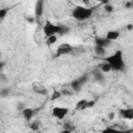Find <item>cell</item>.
Wrapping results in <instances>:
<instances>
[{
	"label": "cell",
	"mask_w": 133,
	"mask_h": 133,
	"mask_svg": "<svg viewBox=\"0 0 133 133\" xmlns=\"http://www.w3.org/2000/svg\"><path fill=\"white\" fill-rule=\"evenodd\" d=\"M44 12V1L43 0H38L35 4V17L37 19H39L42 17Z\"/></svg>",
	"instance_id": "8"
},
{
	"label": "cell",
	"mask_w": 133,
	"mask_h": 133,
	"mask_svg": "<svg viewBox=\"0 0 133 133\" xmlns=\"http://www.w3.org/2000/svg\"><path fill=\"white\" fill-rule=\"evenodd\" d=\"M101 70H102L103 73H109L111 71V68H110V65L107 62H105V63L101 64Z\"/></svg>",
	"instance_id": "17"
},
{
	"label": "cell",
	"mask_w": 133,
	"mask_h": 133,
	"mask_svg": "<svg viewBox=\"0 0 133 133\" xmlns=\"http://www.w3.org/2000/svg\"><path fill=\"white\" fill-rule=\"evenodd\" d=\"M27 21H28L29 23H34V22H35V19L32 18V17H28V18H27Z\"/></svg>",
	"instance_id": "30"
},
{
	"label": "cell",
	"mask_w": 133,
	"mask_h": 133,
	"mask_svg": "<svg viewBox=\"0 0 133 133\" xmlns=\"http://www.w3.org/2000/svg\"><path fill=\"white\" fill-rule=\"evenodd\" d=\"M60 94L63 95V96H73L74 95V91L73 90H70V89H66V88H63V89H61Z\"/></svg>",
	"instance_id": "21"
},
{
	"label": "cell",
	"mask_w": 133,
	"mask_h": 133,
	"mask_svg": "<svg viewBox=\"0 0 133 133\" xmlns=\"http://www.w3.org/2000/svg\"><path fill=\"white\" fill-rule=\"evenodd\" d=\"M118 36H119V32L116 30H110L106 34V38L109 41H114V39L118 38Z\"/></svg>",
	"instance_id": "10"
},
{
	"label": "cell",
	"mask_w": 133,
	"mask_h": 133,
	"mask_svg": "<svg viewBox=\"0 0 133 133\" xmlns=\"http://www.w3.org/2000/svg\"><path fill=\"white\" fill-rule=\"evenodd\" d=\"M60 96H61L60 91L54 90V91H53V94H52V96H51V100H52V101H54V100H57L58 98H60Z\"/></svg>",
	"instance_id": "22"
},
{
	"label": "cell",
	"mask_w": 133,
	"mask_h": 133,
	"mask_svg": "<svg viewBox=\"0 0 133 133\" xmlns=\"http://www.w3.org/2000/svg\"><path fill=\"white\" fill-rule=\"evenodd\" d=\"M86 103H87V100H85V99L78 101L77 104H76V109H77V110H83V109H86Z\"/></svg>",
	"instance_id": "13"
},
{
	"label": "cell",
	"mask_w": 133,
	"mask_h": 133,
	"mask_svg": "<svg viewBox=\"0 0 133 133\" xmlns=\"http://www.w3.org/2000/svg\"><path fill=\"white\" fill-rule=\"evenodd\" d=\"M105 10H106V11H108V12H111V11L113 10V6L107 3V4L105 5Z\"/></svg>",
	"instance_id": "27"
},
{
	"label": "cell",
	"mask_w": 133,
	"mask_h": 133,
	"mask_svg": "<svg viewBox=\"0 0 133 133\" xmlns=\"http://www.w3.org/2000/svg\"><path fill=\"white\" fill-rule=\"evenodd\" d=\"M119 115H121V117H123V118L132 119V118H133V109H132V108L119 109Z\"/></svg>",
	"instance_id": "7"
},
{
	"label": "cell",
	"mask_w": 133,
	"mask_h": 133,
	"mask_svg": "<svg viewBox=\"0 0 133 133\" xmlns=\"http://www.w3.org/2000/svg\"><path fill=\"white\" fill-rule=\"evenodd\" d=\"M73 51V48L71 45L69 44H61L57 51H56V56H60V55H64V54H69Z\"/></svg>",
	"instance_id": "5"
},
{
	"label": "cell",
	"mask_w": 133,
	"mask_h": 133,
	"mask_svg": "<svg viewBox=\"0 0 133 133\" xmlns=\"http://www.w3.org/2000/svg\"><path fill=\"white\" fill-rule=\"evenodd\" d=\"M108 117H109V119H113L114 118V112H110L108 114Z\"/></svg>",
	"instance_id": "31"
},
{
	"label": "cell",
	"mask_w": 133,
	"mask_h": 133,
	"mask_svg": "<svg viewBox=\"0 0 133 133\" xmlns=\"http://www.w3.org/2000/svg\"><path fill=\"white\" fill-rule=\"evenodd\" d=\"M94 105H95V101H94V100L87 101V103H86V108H91Z\"/></svg>",
	"instance_id": "28"
},
{
	"label": "cell",
	"mask_w": 133,
	"mask_h": 133,
	"mask_svg": "<svg viewBox=\"0 0 133 133\" xmlns=\"http://www.w3.org/2000/svg\"><path fill=\"white\" fill-rule=\"evenodd\" d=\"M71 86H72V89L74 90V91H79L80 89H81V86H82V84L76 79V80H74V81H72V83H71Z\"/></svg>",
	"instance_id": "14"
},
{
	"label": "cell",
	"mask_w": 133,
	"mask_h": 133,
	"mask_svg": "<svg viewBox=\"0 0 133 133\" xmlns=\"http://www.w3.org/2000/svg\"><path fill=\"white\" fill-rule=\"evenodd\" d=\"M22 113H23V115H24V117L27 119V121H30L31 119V117L33 116V109L32 108H24L23 110H22Z\"/></svg>",
	"instance_id": "11"
},
{
	"label": "cell",
	"mask_w": 133,
	"mask_h": 133,
	"mask_svg": "<svg viewBox=\"0 0 133 133\" xmlns=\"http://www.w3.org/2000/svg\"><path fill=\"white\" fill-rule=\"evenodd\" d=\"M68 112H69V109L65 107H54L52 110V115L58 119H62L68 114Z\"/></svg>",
	"instance_id": "4"
},
{
	"label": "cell",
	"mask_w": 133,
	"mask_h": 133,
	"mask_svg": "<svg viewBox=\"0 0 133 133\" xmlns=\"http://www.w3.org/2000/svg\"><path fill=\"white\" fill-rule=\"evenodd\" d=\"M30 129L33 130V131H37V130L39 129V126H38V124H37L36 122H33V123H31V125H30Z\"/></svg>",
	"instance_id": "26"
},
{
	"label": "cell",
	"mask_w": 133,
	"mask_h": 133,
	"mask_svg": "<svg viewBox=\"0 0 133 133\" xmlns=\"http://www.w3.org/2000/svg\"><path fill=\"white\" fill-rule=\"evenodd\" d=\"M56 41H57V36H56V35L49 36V37H47V45H48V46H51V45L55 44Z\"/></svg>",
	"instance_id": "16"
},
{
	"label": "cell",
	"mask_w": 133,
	"mask_h": 133,
	"mask_svg": "<svg viewBox=\"0 0 133 133\" xmlns=\"http://www.w3.org/2000/svg\"><path fill=\"white\" fill-rule=\"evenodd\" d=\"M132 5H133V3H132L131 1H128V2L125 3V7H126V8H131Z\"/></svg>",
	"instance_id": "29"
},
{
	"label": "cell",
	"mask_w": 133,
	"mask_h": 133,
	"mask_svg": "<svg viewBox=\"0 0 133 133\" xmlns=\"http://www.w3.org/2000/svg\"><path fill=\"white\" fill-rule=\"evenodd\" d=\"M69 30H70V28L69 27H66V26H64V25H59V34H65L66 32H69Z\"/></svg>",
	"instance_id": "20"
},
{
	"label": "cell",
	"mask_w": 133,
	"mask_h": 133,
	"mask_svg": "<svg viewBox=\"0 0 133 133\" xmlns=\"http://www.w3.org/2000/svg\"><path fill=\"white\" fill-rule=\"evenodd\" d=\"M106 62L110 65L111 70H114V71L123 70L125 66V62L123 59V52L121 50H117L114 54L106 58Z\"/></svg>",
	"instance_id": "1"
},
{
	"label": "cell",
	"mask_w": 133,
	"mask_h": 133,
	"mask_svg": "<svg viewBox=\"0 0 133 133\" xmlns=\"http://www.w3.org/2000/svg\"><path fill=\"white\" fill-rule=\"evenodd\" d=\"M7 9L6 8H0V20L1 19H4L5 17H6V15H7Z\"/></svg>",
	"instance_id": "24"
},
{
	"label": "cell",
	"mask_w": 133,
	"mask_h": 133,
	"mask_svg": "<svg viewBox=\"0 0 133 133\" xmlns=\"http://www.w3.org/2000/svg\"><path fill=\"white\" fill-rule=\"evenodd\" d=\"M109 45H110V41L107 39L106 37H97L96 38V46L105 48V47H107Z\"/></svg>",
	"instance_id": "9"
},
{
	"label": "cell",
	"mask_w": 133,
	"mask_h": 133,
	"mask_svg": "<svg viewBox=\"0 0 133 133\" xmlns=\"http://www.w3.org/2000/svg\"><path fill=\"white\" fill-rule=\"evenodd\" d=\"M95 52L98 56H104L106 54V50L105 48H102V47H99V46H96L95 47Z\"/></svg>",
	"instance_id": "15"
},
{
	"label": "cell",
	"mask_w": 133,
	"mask_h": 133,
	"mask_svg": "<svg viewBox=\"0 0 133 133\" xmlns=\"http://www.w3.org/2000/svg\"><path fill=\"white\" fill-rule=\"evenodd\" d=\"M87 78H88V76H87V75H83V76H81L80 78H78L77 80H78L81 84H84V83L87 81Z\"/></svg>",
	"instance_id": "25"
},
{
	"label": "cell",
	"mask_w": 133,
	"mask_h": 133,
	"mask_svg": "<svg viewBox=\"0 0 133 133\" xmlns=\"http://www.w3.org/2000/svg\"><path fill=\"white\" fill-rule=\"evenodd\" d=\"M24 108H25V106H24L23 104H18V109H19V110H23Z\"/></svg>",
	"instance_id": "32"
},
{
	"label": "cell",
	"mask_w": 133,
	"mask_h": 133,
	"mask_svg": "<svg viewBox=\"0 0 133 133\" xmlns=\"http://www.w3.org/2000/svg\"><path fill=\"white\" fill-rule=\"evenodd\" d=\"M44 33L47 37L55 35L56 33H59V25H54L51 22L47 21L44 26Z\"/></svg>",
	"instance_id": "3"
},
{
	"label": "cell",
	"mask_w": 133,
	"mask_h": 133,
	"mask_svg": "<svg viewBox=\"0 0 133 133\" xmlns=\"http://www.w3.org/2000/svg\"><path fill=\"white\" fill-rule=\"evenodd\" d=\"M3 66H4V62L0 61V70H2V69H3Z\"/></svg>",
	"instance_id": "35"
},
{
	"label": "cell",
	"mask_w": 133,
	"mask_h": 133,
	"mask_svg": "<svg viewBox=\"0 0 133 133\" xmlns=\"http://www.w3.org/2000/svg\"><path fill=\"white\" fill-rule=\"evenodd\" d=\"M131 130L129 131H121V130H117V129H114V128H106L102 131V133H130Z\"/></svg>",
	"instance_id": "12"
},
{
	"label": "cell",
	"mask_w": 133,
	"mask_h": 133,
	"mask_svg": "<svg viewBox=\"0 0 133 133\" xmlns=\"http://www.w3.org/2000/svg\"><path fill=\"white\" fill-rule=\"evenodd\" d=\"M95 79L99 82H103L104 81V75L100 72H95Z\"/></svg>",
	"instance_id": "18"
},
{
	"label": "cell",
	"mask_w": 133,
	"mask_h": 133,
	"mask_svg": "<svg viewBox=\"0 0 133 133\" xmlns=\"http://www.w3.org/2000/svg\"><path fill=\"white\" fill-rule=\"evenodd\" d=\"M127 29H128V30H132V29H133V25H132V24H128V25H127Z\"/></svg>",
	"instance_id": "33"
},
{
	"label": "cell",
	"mask_w": 133,
	"mask_h": 133,
	"mask_svg": "<svg viewBox=\"0 0 133 133\" xmlns=\"http://www.w3.org/2000/svg\"><path fill=\"white\" fill-rule=\"evenodd\" d=\"M63 128H64V130H69V131H71V132H72V131L75 129V126H74L71 122H66V123H64Z\"/></svg>",
	"instance_id": "19"
},
{
	"label": "cell",
	"mask_w": 133,
	"mask_h": 133,
	"mask_svg": "<svg viewBox=\"0 0 133 133\" xmlns=\"http://www.w3.org/2000/svg\"><path fill=\"white\" fill-rule=\"evenodd\" d=\"M32 89L36 94H39V95H43V96H47L48 95L47 88L42 83H39V82H33L32 83Z\"/></svg>",
	"instance_id": "6"
},
{
	"label": "cell",
	"mask_w": 133,
	"mask_h": 133,
	"mask_svg": "<svg viewBox=\"0 0 133 133\" xmlns=\"http://www.w3.org/2000/svg\"><path fill=\"white\" fill-rule=\"evenodd\" d=\"M0 58H1V53H0Z\"/></svg>",
	"instance_id": "36"
},
{
	"label": "cell",
	"mask_w": 133,
	"mask_h": 133,
	"mask_svg": "<svg viewBox=\"0 0 133 133\" xmlns=\"http://www.w3.org/2000/svg\"><path fill=\"white\" fill-rule=\"evenodd\" d=\"M92 8H87L84 6H77L74 8L72 16L77 21H86L88 20L92 15Z\"/></svg>",
	"instance_id": "2"
},
{
	"label": "cell",
	"mask_w": 133,
	"mask_h": 133,
	"mask_svg": "<svg viewBox=\"0 0 133 133\" xmlns=\"http://www.w3.org/2000/svg\"><path fill=\"white\" fill-rule=\"evenodd\" d=\"M60 133H72V132H71V131H69V130H64V129H63Z\"/></svg>",
	"instance_id": "34"
},
{
	"label": "cell",
	"mask_w": 133,
	"mask_h": 133,
	"mask_svg": "<svg viewBox=\"0 0 133 133\" xmlns=\"http://www.w3.org/2000/svg\"><path fill=\"white\" fill-rule=\"evenodd\" d=\"M8 95H9V89H8V88H2V89L0 90V96H1L2 98L7 97Z\"/></svg>",
	"instance_id": "23"
}]
</instances>
